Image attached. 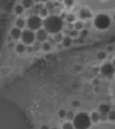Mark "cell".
I'll return each instance as SVG.
<instances>
[{"label": "cell", "instance_id": "9c48e42d", "mask_svg": "<svg viewBox=\"0 0 115 129\" xmlns=\"http://www.w3.org/2000/svg\"><path fill=\"white\" fill-rule=\"evenodd\" d=\"M93 129H115V123H103L94 126Z\"/></svg>", "mask_w": 115, "mask_h": 129}, {"label": "cell", "instance_id": "f546056e", "mask_svg": "<svg viewBox=\"0 0 115 129\" xmlns=\"http://www.w3.org/2000/svg\"><path fill=\"white\" fill-rule=\"evenodd\" d=\"M33 51H39L40 48H41V44L40 41H37L33 43Z\"/></svg>", "mask_w": 115, "mask_h": 129}, {"label": "cell", "instance_id": "5b68a950", "mask_svg": "<svg viewBox=\"0 0 115 129\" xmlns=\"http://www.w3.org/2000/svg\"><path fill=\"white\" fill-rule=\"evenodd\" d=\"M36 35L34 34V32L31 30H24L22 33V41L23 44L26 45H31L33 44L35 41Z\"/></svg>", "mask_w": 115, "mask_h": 129}, {"label": "cell", "instance_id": "277c9868", "mask_svg": "<svg viewBox=\"0 0 115 129\" xmlns=\"http://www.w3.org/2000/svg\"><path fill=\"white\" fill-rule=\"evenodd\" d=\"M42 25H43V22H42L41 17L38 15H32L27 20V27L33 31L41 29Z\"/></svg>", "mask_w": 115, "mask_h": 129}, {"label": "cell", "instance_id": "8992f818", "mask_svg": "<svg viewBox=\"0 0 115 129\" xmlns=\"http://www.w3.org/2000/svg\"><path fill=\"white\" fill-rule=\"evenodd\" d=\"M115 73V67L111 63H104V65L101 67V74L104 76H107V77H111L112 74Z\"/></svg>", "mask_w": 115, "mask_h": 129}, {"label": "cell", "instance_id": "ab89813d", "mask_svg": "<svg viewBox=\"0 0 115 129\" xmlns=\"http://www.w3.org/2000/svg\"><path fill=\"white\" fill-rule=\"evenodd\" d=\"M40 129H50L48 125H41V128Z\"/></svg>", "mask_w": 115, "mask_h": 129}, {"label": "cell", "instance_id": "836d02e7", "mask_svg": "<svg viewBox=\"0 0 115 129\" xmlns=\"http://www.w3.org/2000/svg\"><path fill=\"white\" fill-rule=\"evenodd\" d=\"M64 4L66 6L69 7V6H72L73 4H74V0H64Z\"/></svg>", "mask_w": 115, "mask_h": 129}, {"label": "cell", "instance_id": "d6a6232c", "mask_svg": "<svg viewBox=\"0 0 115 129\" xmlns=\"http://www.w3.org/2000/svg\"><path fill=\"white\" fill-rule=\"evenodd\" d=\"M88 35V31H87V30H82V31H80V33H79V36H80V38L81 39H84V38H85L86 36Z\"/></svg>", "mask_w": 115, "mask_h": 129}, {"label": "cell", "instance_id": "4fadbf2b", "mask_svg": "<svg viewBox=\"0 0 115 129\" xmlns=\"http://www.w3.org/2000/svg\"><path fill=\"white\" fill-rule=\"evenodd\" d=\"M111 95L112 101H113V103H114L115 105V76L111 83Z\"/></svg>", "mask_w": 115, "mask_h": 129}, {"label": "cell", "instance_id": "7c38bea8", "mask_svg": "<svg viewBox=\"0 0 115 129\" xmlns=\"http://www.w3.org/2000/svg\"><path fill=\"white\" fill-rule=\"evenodd\" d=\"M90 118H91V120L92 122H94V123H98V122L101 120V114L98 113L96 111H93L91 115H90Z\"/></svg>", "mask_w": 115, "mask_h": 129}, {"label": "cell", "instance_id": "d4e9b609", "mask_svg": "<svg viewBox=\"0 0 115 129\" xmlns=\"http://www.w3.org/2000/svg\"><path fill=\"white\" fill-rule=\"evenodd\" d=\"M66 20H67V22L68 23H73V22H75V20H76V17H75V15L73 14H68L67 15Z\"/></svg>", "mask_w": 115, "mask_h": 129}, {"label": "cell", "instance_id": "83f0119b", "mask_svg": "<svg viewBox=\"0 0 115 129\" xmlns=\"http://www.w3.org/2000/svg\"><path fill=\"white\" fill-rule=\"evenodd\" d=\"M67 116V111L65 109H60L58 111V117L60 118H65Z\"/></svg>", "mask_w": 115, "mask_h": 129}, {"label": "cell", "instance_id": "74e56055", "mask_svg": "<svg viewBox=\"0 0 115 129\" xmlns=\"http://www.w3.org/2000/svg\"><path fill=\"white\" fill-rule=\"evenodd\" d=\"M67 29L69 30V31H72V30H74V24L73 23H68V25H67Z\"/></svg>", "mask_w": 115, "mask_h": 129}, {"label": "cell", "instance_id": "484cf974", "mask_svg": "<svg viewBox=\"0 0 115 129\" xmlns=\"http://www.w3.org/2000/svg\"><path fill=\"white\" fill-rule=\"evenodd\" d=\"M75 117H76V115H75V113L73 112V111H67V116H66V118H67V120H69V121L74 120Z\"/></svg>", "mask_w": 115, "mask_h": 129}, {"label": "cell", "instance_id": "603a6c76", "mask_svg": "<svg viewBox=\"0 0 115 129\" xmlns=\"http://www.w3.org/2000/svg\"><path fill=\"white\" fill-rule=\"evenodd\" d=\"M74 28L75 30H77V31H82V30L84 29V24L82 23L81 22H76L74 24Z\"/></svg>", "mask_w": 115, "mask_h": 129}, {"label": "cell", "instance_id": "3957f363", "mask_svg": "<svg viewBox=\"0 0 115 129\" xmlns=\"http://www.w3.org/2000/svg\"><path fill=\"white\" fill-rule=\"evenodd\" d=\"M94 26L99 30H105L111 24V19L106 15H98L93 21Z\"/></svg>", "mask_w": 115, "mask_h": 129}, {"label": "cell", "instance_id": "44dd1931", "mask_svg": "<svg viewBox=\"0 0 115 129\" xmlns=\"http://www.w3.org/2000/svg\"><path fill=\"white\" fill-rule=\"evenodd\" d=\"M23 9H24V7L22 6V5H17L15 8V14H17V15H22V13H23Z\"/></svg>", "mask_w": 115, "mask_h": 129}, {"label": "cell", "instance_id": "7a4b0ae2", "mask_svg": "<svg viewBox=\"0 0 115 129\" xmlns=\"http://www.w3.org/2000/svg\"><path fill=\"white\" fill-rule=\"evenodd\" d=\"M91 118L85 112H80L76 115L73 125L76 129H88L91 126Z\"/></svg>", "mask_w": 115, "mask_h": 129}, {"label": "cell", "instance_id": "1f68e13d", "mask_svg": "<svg viewBox=\"0 0 115 129\" xmlns=\"http://www.w3.org/2000/svg\"><path fill=\"white\" fill-rule=\"evenodd\" d=\"M39 15H41V17H48V16H47V15H48V10L45 7H43L41 11H40Z\"/></svg>", "mask_w": 115, "mask_h": 129}, {"label": "cell", "instance_id": "30bf717a", "mask_svg": "<svg viewBox=\"0 0 115 129\" xmlns=\"http://www.w3.org/2000/svg\"><path fill=\"white\" fill-rule=\"evenodd\" d=\"M99 110H100V114L107 115L111 111V108L107 104H101L99 106Z\"/></svg>", "mask_w": 115, "mask_h": 129}, {"label": "cell", "instance_id": "60d3db41", "mask_svg": "<svg viewBox=\"0 0 115 129\" xmlns=\"http://www.w3.org/2000/svg\"><path fill=\"white\" fill-rule=\"evenodd\" d=\"M49 1H50V0H40V2H41V4H42V3H45V4H46V3H48Z\"/></svg>", "mask_w": 115, "mask_h": 129}, {"label": "cell", "instance_id": "9a60e30c", "mask_svg": "<svg viewBox=\"0 0 115 129\" xmlns=\"http://www.w3.org/2000/svg\"><path fill=\"white\" fill-rule=\"evenodd\" d=\"M72 44V39L70 36H66L64 37L63 41H62V45L64 47H69Z\"/></svg>", "mask_w": 115, "mask_h": 129}, {"label": "cell", "instance_id": "d590c367", "mask_svg": "<svg viewBox=\"0 0 115 129\" xmlns=\"http://www.w3.org/2000/svg\"><path fill=\"white\" fill-rule=\"evenodd\" d=\"M99 83H100V81H99L98 79H93V86H98V85H99Z\"/></svg>", "mask_w": 115, "mask_h": 129}, {"label": "cell", "instance_id": "d6986e66", "mask_svg": "<svg viewBox=\"0 0 115 129\" xmlns=\"http://www.w3.org/2000/svg\"><path fill=\"white\" fill-rule=\"evenodd\" d=\"M15 23H16V27L19 28V29H22V28H23L24 25H25V22H24V20L22 19V18L17 19Z\"/></svg>", "mask_w": 115, "mask_h": 129}, {"label": "cell", "instance_id": "52a82bcc", "mask_svg": "<svg viewBox=\"0 0 115 129\" xmlns=\"http://www.w3.org/2000/svg\"><path fill=\"white\" fill-rule=\"evenodd\" d=\"M48 34L49 32L45 29H40L37 31L36 32V39L38 41L40 42H45V41L48 40Z\"/></svg>", "mask_w": 115, "mask_h": 129}, {"label": "cell", "instance_id": "ee69618b", "mask_svg": "<svg viewBox=\"0 0 115 129\" xmlns=\"http://www.w3.org/2000/svg\"><path fill=\"white\" fill-rule=\"evenodd\" d=\"M113 19H114V21H115V14H114V15H113Z\"/></svg>", "mask_w": 115, "mask_h": 129}, {"label": "cell", "instance_id": "f6af8a7d", "mask_svg": "<svg viewBox=\"0 0 115 129\" xmlns=\"http://www.w3.org/2000/svg\"><path fill=\"white\" fill-rule=\"evenodd\" d=\"M53 1H57V0H53Z\"/></svg>", "mask_w": 115, "mask_h": 129}, {"label": "cell", "instance_id": "b9f144b4", "mask_svg": "<svg viewBox=\"0 0 115 129\" xmlns=\"http://www.w3.org/2000/svg\"><path fill=\"white\" fill-rule=\"evenodd\" d=\"M111 64H112V65H113V67H115V58L113 59V61H112V63H111Z\"/></svg>", "mask_w": 115, "mask_h": 129}, {"label": "cell", "instance_id": "e0dca14e", "mask_svg": "<svg viewBox=\"0 0 115 129\" xmlns=\"http://www.w3.org/2000/svg\"><path fill=\"white\" fill-rule=\"evenodd\" d=\"M45 8H46L48 11H51L52 12L56 8L55 3H54L53 1H49L48 3H46V5H45Z\"/></svg>", "mask_w": 115, "mask_h": 129}, {"label": "cell", "instance_id": "f35d334b", "mask_svg": "<svg viewBox=\"0 0 115 129\" xmlns=\"http://www.w3.org/2000/svg\"><path fill=\"white\" fill-rule=\"evenodd\" d=\"M27 49V51L29 52V53H31V52L33 51V47H28V48H26Z\"/></svg>", "mask_w": 115, "mask_h": 129}, {"label": "cell", "instance_id": "6da1fadb", "mask_svg": "<svg viewBox=\"0 0 115 129\" xmlns=\"http://www.w3.org/2000/svg\"><path fill=\"white\" fill-rule=\"evenodd\" d=\"M43 26L49 33H59L63 27V20L58 15H49L43 21Z\"/></svg>", "mask_w": 115, "mask_h": 129}, {"label": "cell", "instance_id": "2e32d148", "mask_svg": "<svg viewBox=\"0 0 115 129\" xmlns=\"http://www.w3.org/2000/svg\"><path fill=\"white\" fill-rule=\"evenodd\" d=\"M15 50L17 53H23V52L26 50V48L23 43H19V44L16 45L15 47Z\"/></svg>", "mask_w": 115, "mask_h": 129}, {"label": "cell", "instance_id": "ba28073f", "mask_svg": "<svg viewBox=\"0 0 115 129\" xmlns=\"http://www.w3.org/2000/svg\"><path fill=\"white\" fill-rule=\"evenodd\" d=\"M22 31L21 29H19L17 27H15V28H13L11 31V37L14 39V40H19V39H21L22 38Z\"/></svg>", "mask_w": 115, "mask_h": 129}, {"label": "cell", "instance_id": "4316f807", "mask_svg": "<svg viewBox=\"0 0 115 129\" xmlns=\"http://www.w3.org/2000/svg\"><path fill=\"white\" fill-rule=\"evenodd\" d=\"M106 57H107V54L104 51H101L97 54V58L99 59V60H104V59H105Z\"/></svg>", "mask_w": 115, "mask_h": 129}, {"label": "cell", "instance_id": "bcb514c9", "mask_svg": "<svg viewBox=\"0 0 115 129\" xmlns=\"http://www.w3.org/2000/svg\"><path fill=\"white\" fill-rule=\"evenodd\" d=\"M114 56H115V54H114Z\"/></svg>", "mask_w": 115, "mask_h": 129}, {"label": "cell", "instance_id": "8d00e7d4", "mask_svg": "<svg viewBox=\"0 0 115 129\" xmlns=\"http://www.w3.org/2000/svg\"><path fill=\"white\" fill-rule=\"evenodd\" d=\"M106 49H107L108 52H112L113 50H114V47H113V46H111V45H110V46H108Z\"/></svg>", "mask_w": 115, "mask_h": 129}, {"label": "cell", "instance_id": "5bb4252c", "mask_svg": "<svg viewBox=\"0 0 115 129\" xmlns=\"http://www.w3.org/2000/svg\"><path fill=\"white\" fill-rule=\"evenodd\" d=\"M34 0H22V5L24 8L29 9L33 5Z\"/></svg>", "mask_w": 115, "mask_h": 129}, {"label": "cell", "instance_id": "cb8c5ba5", "mask_svg": "<svg viewBox=\"0 0 115 129\" xmlns=\"http://www.w3.org/2000/svg\"><path fill=\"white\" fill-rule=\"evenodd\" d=\"M107 118L108 120H110V121H115V111L114 110L110 111L107 114Z\"/></svg>", "mask_w": 115, "mask_h": 129}, {"label": "cell", "instance_id": "8fae6325", "mask_svg": "<svg viewBox=\"0 0 115 129\" xmlns=\"http://www.w3.org/2000/svg\"><path fill=\"white\" fill-rule=\"evenodd\" d=\"M91 16H92L91 13H90L88 10H86V9H82L81 11L79 12V17L81 19H83V20H85V19H89Z\"/></svg>", "mask_w": 115, "mask_h": 129}, {"label": "cell", "instance_id": "f1b7e54d", "mask_svg": "<svg viewBox=\"0 0 115 129\" xmlns=\"http://www.w3.org/2000/svg\"><path fill=\"white\" fill-rule=\"evenodd\" d=\"M74 125H72L70 122H67L62 125V129H74Z\"/></svg>", "mask_w": 115, "mask_h": 129}, {"label": "cell", "instance_id": "ffe728a7", "mask_svg": "<svg viewBox=\"0 0 115 129\" xmlns=\"http://www.w3.org/2000/svg\"><path fill=\"white\" fill-rule=\"evenodd\" d=\"M43 8V5H42V4H36L35 5V6L33 7V14L35 15H37V14H39L40 13V11H41V9Z\"/></svg>", "mask_w": 115, "mask_h": 129}, {"label": "cell", "instance_id": "ac0fdd59", "mask_svg": "<svg viewBox=\"0 0 115 129\" xmlns=\"http://www.w3.org/2000/svg\"><path fill=\"white\" fill-rule=\"evenodd\" d=\"M53 39H54V41H55V42L59 43V42H62L64 37H63V35H62V33H61V32H59V33L54 34V37H53Z\"/></svg>", "mask_w": 115, "mask_h": 129}, {"label": "cell", "instance_id": "4dcf8cb0", "mask_svg": "<svg viewBox=\"0 0 115 129\" xmlns=\"http://www.w3.org/2000/svg\"><path fill=\"white\" fill-rule=\"evenodd\" d=\"M69 36L72 38H77L79 36V32H78V31H77V30H72V31H69Z\"/></svg>", "mask_w": 115, "mask_h": 129}, {"label": "cell", "instance_id": "7bdbcfd3", "mask_svg": "<svg viewBox=\"0 0 115 129\" xmlns=\"http://www.w3.org/2000/svg\"><path fill=\"white\" fill-rule=\"evenodd\" d=\"M50 129H59L58 127H52V128H50Z\"/></svg>", "mask_w": 115, "mask_h": 129}, {"label": "cell", "instance_id": "7402d4cb", "mask_svg": "<svg viewBox=\"0 0 115 129\" xmlns=\"http://www.w3.org/2000/svg\"><path fill=\"white\" fill-rule=\"evenodd\" d=\"M50 48H51V46L50 44L49 43V42H42V44H41V49L42 50H44V51H49V50H50Z\"/></svg>", "mask_w": 115, "mask_h": 129}, {"label": "cell", "instance_id": "e575fe53", "mask_svg": "<svg viewBox=\"0 0 115 129\" xmlns=\"http://www.w3.org/2000/svg\"><path fill=\"white\" fill-rule=\"evenodd\" d=\"M72 106L74 108H78L80 106V102L78 100H73L72 101Z\"/></svg>", "mask_w": 115, "mask_h": 129}]
</instances>
